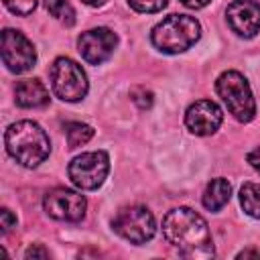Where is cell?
<instances>
[{
	"instance_id": "3957f363",
	"label": "cell",
	"mask_w": 260,
	"mask_h": 260,
	"mask_svg": "<svg viewBox=\"0 0 260 260\" xmlns=\"http://www.w3.org/2000/svg\"><path fill=\"white\" fill-rule=\"evenodd\" d=\"M201 35L199 22L189 14H171L162 22H158L152 32V45L162 53H181L197 43Z\"/></svg>"
},
{
	"instance_id": "5bb4252c",
	"label": "cell",
	"mask_w": 260,
	"mask_h": 260,
	"mask_svg": "<svg viewBox=\"0 0 260 260\" xmlns=\"http://www.w3.org/2000/svg\"><path fill=\"white\" fill-rule=\"evenodd\" d=\"M230 195H232V185L225 179H211V183L203 193V205L209 211H219L230 201Z\"/></svg>"
},
{
	"instance_id": "cb8c5ba5",
	"label": "cell",
	"mask_w": 260,
	"mask_h": 260,
	"mask_svg": "<svg viewBox=\"0 0 260 260\" xmlns=\"http://www.w3.org/2000/svg\"><path fill=\"white\" fill-rule=\"evenodd\" d=\"M187 8H203V6H207L211 0H181Z\"/></svg>"
},
{
	"instance_id": "8fae6325",
	"label": "cell",
	"mask_w": 260,
	"mask_h": 260,
	"mask_svg": "<svg viewBox=\"0 0 260 260\" xmlns=\"http://www.w3.org/2000/svg\"><path fill=\"white\" fill-rule=\"evenodd\" d=\"M223 120V114L219 106L211 100H199L187 108L185 124L187 128L197 136H209L213 134Z\"/></svg>"
},
{
	"instance_id": "277c9868",
	"label": "cell",
	"mask_w": 260,
	"mask_h": 260,
	"mask_svg": "<svg viewBox=\"0 0 260 260\" xmlns=\"http://www.w3.org/2000/svg\"><path fill=\"white\" fill-rule=\"evenodd\" d=\"M215 89H217L219 98L223 100V104L228 106L230 114H234L236 120L250 122L254 118L256 102H254L250 85H248V81H246V77L242 73L223 71L215 81Z\"/></svg>"
},
{
	"instance_id": "52a82bcc",
	"label": "cell",
	"mask_w": 260,
	"mask_h": 260,
	"mask_svg": "<svg viewBox=\"0 0 260 260\" xmlns=\"http://www.w3.org/2000/svg\"><path fill=\"white\" fill-rule=\"evenodd\" d=\"M67 171H69V179L73 181L75 187L91 191L104 183V179L110 171V158L104 150L83 152L69 162Z\"/></svg>"
},
{
	"instance_id": "4fadbf2b",
	"label": "cell",
	"mask_w": 260,
	"mask_h": 260,
	"mask_svg": "<svg viewBox=\"0 0 260 260\" xmlns=\"http://www.w3.org/2000/svg\"><path fill=\"white\" fill-rule=\"evenodd\" d=\"M14 100L20 108H43L49 104V91L39 79H20L14 85Z\"/></svg>"
},
{
	"instance_id": "603a6c76",
	"label": "cell",
	"mask_w": 260,
	"mask_h": 260,
	"mask_svg": "<svg viewBox=\"0 0 260 260\" xmlns=\"http://www.w3.org/2000/svg\"><path fill=\"white\" fill-rule=\"evenodd\" d=\"M248 162L260 173V148H254V150L248 154Z\"/></svg>"
},
{
	"instance_id": "7c38bea8",
	"label": "cell",
	"mask_w": 260,
	"mask_h": 260,
	"mask_svg": "<svg viewBox=\"0 0 260 260\" xmlns=\"http://www.w3.org/2000/svg\"><path fill=\"white\" fill-rule=\"evenodd\" d=\"M225 18L236 35L250 39L260 30V4L254 0H234L225 10Z\"/></svg>"
},
{
	"instance_id": "8992f818",
	"label": "cell",
	"mask_w": 260,
	"mask_h": 260,
	"mask_svg": "<svg viewBox=\"0 0 260 260\" xmlns=\"http://www.w3.org/2000/svg\"><path fill=\"white\" fill-rule=\"evenodd\" d=\"M112 228L116 234H120L124 240L132 244H144L154 236V217L152 213L142 205H130L116 213L112 219Z\"/></svg>"
},
{
	"instance_id": "d6986e66",
	"label": "cell",
	"mask_w": 260,
	"mask_h": 260,
	"mask_svg": "<svg viewBox=\"0 0 260 260\" xmlns=\"http://www.w3.org/2000/svg\"><path fill=\"white\" fill-rule=\"evenodd\" d=\"M6 8L12 12V14H18V16H26L35 10L37 6V0H4Z\"/></svg>"
},
{
	"instance_id": "e0dca14e",
	"label": "cell",
	"mask_w": 260,
	"mask_h": 260,
	"mask_svg": "<svg viewBox=\"0 0 260 260\" xmlns=\"http://www.w3.org/2000/svg\"><path fill=\"white\" fill-rule=\"evenodd\" d=\"M45 6L65 26H73L75 24V10L69 4V0H45Z\"/></svg>"
},
{
	"instance_id": "484cf974",
	"label": "cell",
	"mask_w": 260,
	"mask_h": 260,
	"mask_svg": "<svg viewBox=\"0 0 260 260\" xmlns=\"http://www.w3.org/2000/svg\"><path fill=\"white\" fill-rule=\"evenodd\" d=\"M81 2H85V4H89V6H102L106 0H81Z\"/></svg>"
},
{
	"instance_id": "ac0fdd59",
	"label": "cell",
	"mask_w": 260,
	"mask_h": 260,
	"mask_svg": "<svg viewBox=\"0 0 260 260\" xmlns=\"http://www.w3.org/2000/svg\"><path fill=\"white\" fill-rule=\"evenodd\" d=\"M128 4L136 10V12H158L167 6V0H128Z\"/></svg>"
},
{
	"instance_id": "ffe728a7",
	"label": "cell",
	"mask_w": 260,
	"mask_h": 260,
	"mask_svg": "<svg viewBox=\"0 0 260 260\" xmlns=\"http://www.w3.org/2000/svg\"><path fill=\"white\" fill-rule=\"evenodd\" d=\"M130 98H132V102H134L140 110H146V108L152 106V91H148L146 87H134V89L130 91Z\"/></svg>"
},
{
	"instance_id": "44dd1931",
	"label": "cell",
	"mask_w": 260,
	"mask_h": 260,
	"mask_svg": "<svg viewBox=\"0 0 260 260\" xmlns=\"http://www.w3.org/2000/svg\"><path fill=\"white\" fill-rule=\"evenodd\" d=\"M0 219H2V232H10L16 225V217L8 209H2L0 211Z\"/></svg>"
},
{
	"instance_id": "7a4b0ae2",
	"label": "cell",
	"mask_w": 260,
	"mask_h": 260,
	"mask_svg": "<svg viewBox=\"0 0 260 260\" xmlns=\"http://www.w3.org/2000/svg\"><path fill=\"white\" fill-rule=\"evenodd\" d=\"M4 144L8 154L22 167H39L51 152L47 132L32 120H20L6 128Z\"/></svg>"
},
{
	"instance_id": "30bf717a",
	"label": "cell",
	"mask_w": 260,
	"mask_h": 260,
	"mask_svg": "<svg viewBox=\"0 0 260 260\" xmlns=\"http://www.w3.org/2000/svg\"><path fill=\"white\" fill-rule=\"evenodd\" d=\"M116 45H118V37L106 26L85 30L77 41L79 53L89 65H100L106 59H110Z\"/></svg>"
},
{
	"instance_id": "9a60e30c",
	"label": "cell",
	"mask_w": 260,
	"mask_h": 260,
	"mask_svg": "<svg viewBox=\"0 0 260 260\" xmlns=\"http://www.w3.org/2000/svg\"><path fill=\"white\" fill-rule=\"evenodd\" d=\"M240 203L250 217L260 219V185L258 183H244L240 189Z\"/></svg>"
},
{
	"instance_id": "6da1fadb",
	"label": "cell",
	"mask_w": 260,
	"mask_h": 260,
	"mask_svg": "<svg viewBox=\"0 0 260 260\" xmlns=\"http://www.w3.org/2000/svg\"><path fill=\"white\" fill-rule=\"evenodd\" d=\"M165 240L185 258H211L213 242L207 221L189 207H177L162 219Z\"/></svg>"
},
{
	"instance_id": "9c48e42d",
	"label": "cell",
	"mask_w": 260,
	"mask_h": 260,
	"mask_svg": "<svg viewBox=\"0 0 260 260\" xmlns=\"http://www.w3.org/2000/svg\"><path fill=\"white\" fill-rule=\"evenodd\" d=\"M45 211L53 217V219H59V221H79L85 213V197L79 195L77 191H71V189H65V187H59V189H53L45 195Z\"/></svg>"
},
{
	"instance_id": "ba28073f",
	"label": "cell",
	"mask_w": 260,
	"mask_h": 260,
	"mask_svg": "<svg viewBox=\"0 0 260 260\" xmlns=\"http://www.w3.org/2000/svg\"><path fill=\"white\" fill-rule=\"evenodd\" d=\"M0 51H2L4 65L12 73H26L28 69L35 67L37 51L20 30L4 28L0 37Z\"/></svg>"
},
{
	"instance_id": "2e32d148",
	"label": "cell",
	"mask_w": 260,
	"mask_h": 260,
	"mask_svg": "<svg viewBox=\"0 0 260 260\" xmlns=\"http://www.w3.org/2000/svg\"><path fill=\"white\" fill-rule=\"evenodd\" d=\"M65 136H67L69 148H77L93 136V128L87 124H81V122H69L65 126Z\"/></svg>"
},
{
	"instance_id": "7402d4cb",
	"label": "cell",
	"mask_w": 260,
	"mask_h": 260,
	"mask_svg": "<svg viewBox=\"0 0 260 260\" xmlns=\"http://www.w3.org/2000/svg\"><path fill=\"white\" fill-rule=\"evenodd\" d=\"M26 258H49V252L43 250L41 246H30L26 252H24Z\"/></svg>"
},
{
	"instance_id": "5b68a950",
	"label": "cell",
	"mask_w": 260,
	"mask_h": 260,
	"mask_svg": "<svg viewBox=\"0 0 260 260\" xmlns=\"http://www.w3.org/2000/svg\"><path fill=\"white\" fill-rule=\"evenodd\" d=\"M53 91L59 100L63 102H79L87 93V77L73 59L69 57H59L51 65L49 71Z\"/></svg>"
},
{
	"instance_id": "d4e9b609",
	"label": "cell",
	"mask_w": 260,
	"mask_h": 260,
	"mask_svg": "<svg viewBox=\"0 0 260 260\" xmlns=\"http://www.w3.org/2000/svg\"><path fill=\"white\" fill-rule=\"evenodd\" d=\"M248 256H254V258H260V252H254V250H244L238 254V258H248Z\"/></svg>"
}]
</instances>
